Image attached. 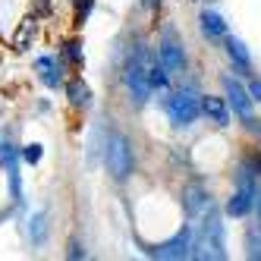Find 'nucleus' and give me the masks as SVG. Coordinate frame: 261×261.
<instances>
[{"mask_svg":"<svg viewBox=\"0 0 261 261\" xmlns=\"http://www.w3.org/2000/svg\"><path fill=\"white\" fill-rule=\"evenodd\" d=\"M151 50L145 44H139L126 60V88H129V98H133L136 107H145L148 98H151Z\"/></svg>","mask_w":261,"mask_h":261,"instance_id":"f257e3e1","label":"nucleus"},{"mask_svg":"<svg viewBox=\"0 0 261 261\" xmlns=\"http://www.w3.org/2000/svg\"><path fill=\"white\" fill-rule=\"evenodd\" d=\"M192 258H211V261L227 258V233H223L220 214L211 211V208H208V217H204L201 230H198V236H195Z\"/></svg>","mask_w":261,"mask_h":261,"instance_id":"f03ea898","label":"nucleus"},{"mask_svg":"<svg viewBox=\"0 0 261 261\" xmlns=\"http://www.w3.org/2000/svg\"><path fill=\"white\" fill-rule=\"evenodd\" d=\"M167 117L173 126H192L201 117V95L195 85H186L167 98Z\"/></svg>","mask_w":261,"mask_h":261,"instance_id":"7ed1b4c3","label":"nucleus"},{"mask_svg":"<svg viewBox=\"0 0 261 261\" xmlns=\"http://www.w3.org/2000/svg\"><path fill=\"white\" fill-rule=\"evenodd\" d=\"M104 161H107V173L114 176L117 182L133 176V167H136V158H133V142L126 136L114 133L107 142V151H104Z\"/></svg>","mask_w":261,"mask_h":261,"instance_id":"20e7f679","label":"nucleus"},{"mask_svg":"<svg viewBox=\"0 0 261 261\" xmlns=\"http://www.w3.org/2000/svg\"><path fill=\"white\" fill-rule=\"evenodd\" d=\"M192 249H195V230L192 227H182V230H176L167 242L151 246V249H148V255L164 258V261H176V258H192Z\"/></svg>","mask_w":261,"mask_h":261,"instance_id":"39448f33","label":"nucleus"},{"mask_svg":"<svg viewBox=\"0 0 261 261\" xmlns=\"http://www.w3.org/2000/svg\"><path fill=\"white\" fill-rule=\"evenodd\" d=\"M223 91H227V101H230V107H233V114H236L239 120H246V126H255V123H252V104H255L252 91L242 85L239 79H233V76H223Z\"/></svg>","mask_w":261,"mask_h":261,"instance_id":"423d86ee","label":"nucleus"},{"mask_svg":"<svg viewBox=\"0 0 261 261\" xmlns=\"http://www.w3.org/2000/svg\"><path fill=\"white\" fill-rule=\"evenodd\" d=\"M158 60L170 69V76H179V72H186V50L179 41L173 38H164L161 47H158Z\"/></svg>","mask_w":261,"mask_h":261,"instance_id":"0eeeda50","label":"nucleus"},{"mask_svg":"<svg viewBox=\"0 0 261 261\" xmlns=\"http://www.w3.org/2000/svg\"><path fill=\"white\" fill-rule=\"evenodd\" d=\"M182 208H186V214H189V217L208 214V208H211V195H208V189H204V186H198V182L186 186V189H182Z\"/></svg>","mask_w":261,"mask_h":261,"instance_id":"6e6552de","label":"nucleus"},{"mask_svg":"<svg viewBox=\"0 0 261 261\" xmlns=\"http://www.w3.org/2000/svg\"><path fill=\"white\" fill-rule=\"evenodd\" d=\"M201 114L208 117L214 126H230L233 120V107L227 98H217V95H201Z\"/></svg>","mask_w":261,"mask_h":261,"instance_id":"1a4fd4ad","label":"nucleus"},{"mask_svg":"<svg viewBox=\"0 0 261 261\" xmlns=\"http://www.w3.org/2000/svg\"><path fill=\"white\" fill-rule=\"evenodd\" d=\"M223 41H227L223 47H227V57H230V63H233L239 72H252V66H255V63H252V54H249V47L242 44L239 38H230V35H227Z\"/></svg>","mask_w":261,"mask_h":261,"instance_id":"9d476101","label":"nucleus"},{"mask_svg":"<svg viewBox=\"0 0 261 261\" xmlns=\"http://www.w3.org/2000/svg\"><path fill=\"white\" fill-rule=\"evenodd\" d=\"M35 69L41 72V82L47 88H57L63 82V63L57 57H38V60H35Z\"/></svg>","mask_w":261,"mask_h":261,"instance_id":"9b49d317","label":"nucleus"},{"mask_svg":"<svg viewBox=\"0 0 261 261\" xmlns=\"http://www.w3.org/2000/svg\"><path fill=\"white\" fill-rule=\"evenodd\" d=\"M198 22H201V35H204V38H211V41L227 38V22H223V16H220V13L204 10Z\"/></svg>","mask_w":261,"mask_h":261,"instance_id":"f8f14e48","label":"nucleus"},{"mask_svg":"<svg viewBox=\"0 0 261 261\" xmlns=\"http://www.w3.org/2000/svg\"><path fill=\"white\" fill-rule=\"evenodd\" d=\"M47 233H50L47 211H35V214L29 217V239H32V246H44V242H47Z\"/></svg>","mask_w":261,"mask_h":261,"instance_id":"ddd939ff","label":"nucleus"},{"mask_svg":"<svg viewBox=\"0 0 261 261\" xmlns=\"http://www.w3.org/2000/svg\"><path fill=\"white\" fill-rule=\"evenodd\" d=\"M66 98H69L72 107H88V104H91V88H88L82 79H72V82L66 85Z\"/></svg>","mask_w":261,"mask_h":261,"instance_id":"4468645a","label":"nucleus"},{"mask_svg":"<svg viewBox=\"0 0 261 261\" xmlns=\"http://www.w3.org/2000/svg\"><path fill=\"white\" fill-rule=\"evenodd\" d=\"M167 85H170V69H167L161 60H154L151 63V88L154 91H164Z\"/></svg>","mask_w":261,"mask_h":261,"instance_id":"2eb2a0df","label":"nucleus"},{"mask_svg":"<svg viewBox=\"0 0 261 261\" xmlns=\"http://www.w3.org/2000/svg\"><path fill=\"white\" fill-rule=\"evenodd\" d=\"M246 249H249V258H261V230H249Z\"/></svg>","mask_w":261,"mask_h":261,"instance_id":"dca6fc26","label":"nucleus"},{"mask_svg":"<svg viewBox=\"0 0 261 261\" xmlns=\"http://www.w3.org/2000/svg\"><path fill=\"white\" fill-rule=\"evenodd\" d=\"M22 161L35 167V164L41 161V145H38V142H32V145H25V148H22Z\"/></svg>","mask_w":261,"mask_h":261,"instance_id":"f3484780","label":"nucleus"},{"mask_svg":"<svg viewBox=\"0 0 261 261\" xmlns=\"http://www.w3.org/2000/svg\"><path fill=\"white\" fill-rule=\"evenodd\" d=\"M79 47H82L79 41H69V44H66V57H69L72 63H82V50H79Z\"/></svg>","mask_w":261,"mask_h":261,"instance_id":"a211bd4d","label":"nucleus"},{"mask_svg":"<svg viewBox=\"0 0 261 261\" xmlns=\"http://www.w3.org/2000/svg\"><path fill=\"white\" fill-rule=\"evenodd\" d=\"M69 258H85V249H79V242H69Z\"/></svg>","mask_w":261,"mask_h":261,"instance_id":"6ab92c4d","label":"nucleus"},{"mask_svg":"<svg viewBox=\"0 0 261 261\" xmlns=\"http://www.w3.org/2000/svg\"><path fill=\"white\" fill-rule=\"evenodd\" d=\"M249 91H252V98H255V101L261 104V79H255V82L249 85Z\"/></svg>","mask_w":261,"mask_h":261,"instance_id":"aec40b11","label":"nucleus"}]
</instances>
